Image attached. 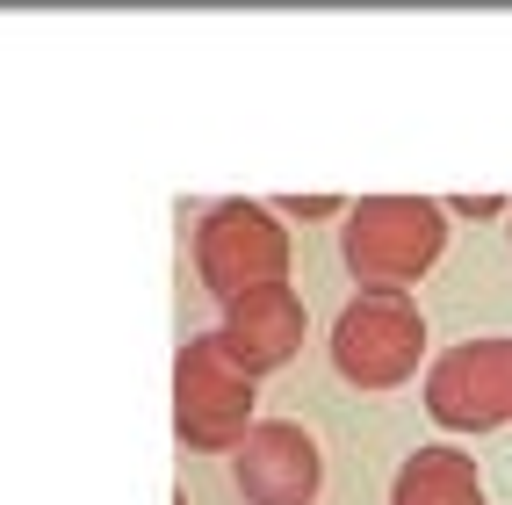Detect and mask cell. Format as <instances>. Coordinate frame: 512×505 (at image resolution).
I'll return each instance as SVG.
<instances>
[{"label": "cell", "instance_id": "2", "mask_svg": "<svg viewBox=\"0 0 512 505\" xmlns=\"http://www.w3.org/2000/svg\"><path fill=\"white\" fill-rule=\"evenodd\" d=\"M195 275L210 282L217 303H238L253 289H282L289 282V231L282 210L267 202H217L195 217Z\"/></svg>", "mask_w": 512, "mask_h": 505}, {"label": "cell", "instance_id": "8", "mask_svg": "<svg viewBox=\"0 0 512 505\" xmlns=\"http://www.w3.org/2000/svg\"><path fill=\"white\" fill-rule=\"evenodd\" d=\"M390 505H491L484 498V477H476V462L448 441L433 448H412L390 484Z\"/></svg>", "mask_w": 512, "mask_h": 505}, {"label": "cell", "instance_id": "3", "mask_svg": "<svg viewBox=\"0 0 512 505\" xmlns=\"http://www.w3.org/2000/svg\"><path fill=\"white\" fill-rule=\"evenodd\" d=\"M174 433L195 455H231L253 433V376L217 332H195L174 361Z\"/></svg>", "mask_w": 512, "mask_h": 505}, {"label": "cell", "instance_id": "5", "mask_svg": "<svg viewBox=\"0 0 512 505\" xmlns=\"http://www.w3.org/2000/svg\"><path fill=\"white\" fill-rule=\"evenodd\" d=\"M426 412L448 433L512 426V340H462L426 368Z\"/></svg>", "mask_w": 512, "mask_h": 505}, {"label": "cell", "instance_id": "6", "mask_svg": "<svg viewBox=\"0 0 512 505\" xmlns=\"http://www.w3.org/2000/svg\"><path fill=\"white\" fill-rule=\"evenodd\" d=\"M231 477L246 505H311L325 484V462L296 419H253V433L231 448Z\"/></svg>", "mask_w": 512, "mask_h": 505}, {"label": "cell", "instance_id": "4", "mask_svg": "<svg viewBox=\"0 0 512 505\" xmlns=\"http://www.w3.org/2000/svg\"><path fill=\"white\" fill-rule=\"evenodd\" d=\"M426 361V318L404 289H361L332 325V368L354 390H397Z\"/></svg>", "mask_w": 512, "mask_h": 505}, {"label": "cell", "instance_id": "1", "mask_svg": "<svg viewBox=\"0 0 512 505\" xmlns=\"http://www.w3.org/2000/svg\"><path fill=\"white\" fill-rule=\"evenodd\" d=\"M448 253V210L426 195H361L339 224V260L361 289H412Z\"/></svg>", "mask_w": 512, "mask_h": 505}, {"label": "cell", "instance_id": "7", "mask_svg": "<svg viewBox=\"0 0 512 505\" xmlns=\"http://www.w3.org/2000/svg\"><path fill=\"white\" fill-rule=\"evenodd\" d=\"M217 340L231 347V361L246 368L253 383H260V376H275V368L303 347V303H296V289L282 282V289H253V296L224 303Z\"/></svg>", "mask_w": 512, "mask_h": 505}, {"label": "cell", "instance_id": "10", "mask_svg": "<svg viewBox=\"0 0 512 505\" xmlns=\"http://www.w3.org/2000/svg\"><path fill=\"white\" fill-rule=\"evenodd\" d=\"M455 210H469V217H491V210H498V195H455Z\"/></svg>", "mask_w": 512, "mask_h": 505}, {"label": "cell", "instance_id": "9", "mask_svg": "<svg viewBox=\"0 0 512 505\" xmlns=\"http://www.w3.org/2000/svg\"><path fill=\"white\" fill-rule=\"evenodd\" d=\"M275 210H289V217H332L339 195H275Z\"/></svg>", "mask_w": 512, "mask_h": 505}]
</instances>
